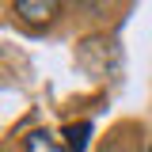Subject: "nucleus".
Returning <instances> with one entry per match:
<instances>
[{"instance_id":"1","label":"nucleus","mask_w":152,"mask_h":152,"mask_svg":"<svg viewBox=\"0 0 152 152\" xmlns=\"http://www.w3.org/2000/svg\"><path fill=\"white\" fill-rule=\"evenodd\" d=\"M65 0H15V15L23 23H50Z\"/></svg>"},{"instance_id":"2","label":"nucleus","mask_w":152,"mask_h":152,"mask_svg":"<svg viewBox=\"0 0 152 152\" xmlns=\"http://www.w3.org/2000/svg\"><path fill=\"white\" fill-rule=\"evenodd\" d=\"M23 152H69V148L57 141L53 133L34 129V133H27V141H23Z\"/></svg>"},{"instance_id":"3","label":"nucleus","mask_w":152,"mask_h":152,"mask_svg":"<svg viewBox=\"0 0 152 152\" xmlns=\"http://www.w3.org/2000/svg\"><path fill=\"white\" fill-rule=\"evenodd\" d=\"M88 137H91V122L65 126V148L69 152H88Z\"/></svg>"},{"instance_id":"4","label":"nucleus","mask_w":152,"mask_h":152,"mask_svg":"<svg viewBox=\"0 0 152 152\" xmlns=\"http://www.w3.org/2000/svg\"><path fill=\"white\" fill-rule=\"evenodd\" d=\"M76 4H84V8H99V4H107V0H76Z\"/></svg>"},{"instance_id":"5","label":"nucleus","mask_w":152,"mask_h":152,"mask_svg":"<svg viewBox=\"0 0 152 152\" xmlns=\"http://www.w3.org/2000/svg\"><path fill=\"white\" fill-rule=\"evenodd\" d=\"M103 152H133V148H103Z\"/></svg>"}]
</instances>
